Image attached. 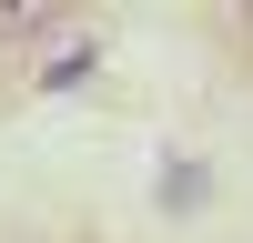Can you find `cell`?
Segmentation results:
<instances>
[{
	"mask_svg": "<svg viewBox=\"0 0 253 243\" xmlns=\"http://www.w3.org/2000/svg\"><path fill=\"white\" fill-rule=\"evenodd\" d=\"M213 202V162H172L162 172V213H203Z\"/></svg>",
	"mask_w": 253,
	"mask_h": 243,
	"instance_id": "obj_1",
	"label": "cell"
},
{
	"mask_svg": "<svg viewBox=\"0 0 253 243\" xmlns=\"http://www.w3.org/2000/svg\"><path fill=\"white\" fill-rule=\"evenodd\" d=\"M91 81V51H61V61H41V91H81Z\"/></svg>",
	"mask_w": 253,
	"mask_h": 243,
	"instance_id": "obj_2",
	"label": "cell"
},
{
	"mask_svg": "<svg viewBox=\"0 0 253 243\" xmlns=\"http://www.w3.org/2000/svg\"><path fill=\"white\" fill-rule=\"evenodd\" d=\"M61 10H0V40H51Z\"/></svg>",
	"mask_w": 253,
	"mask_h": 243,
	"instance_id": "obj_3",
	"label": "cell"
}]
</instances>
